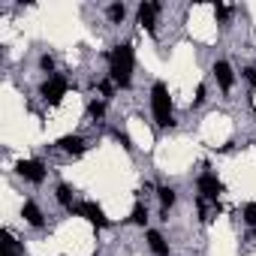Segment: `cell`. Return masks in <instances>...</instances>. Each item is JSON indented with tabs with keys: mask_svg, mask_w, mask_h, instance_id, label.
Segmentation results:
<instances>
[{
	"mask_svg": "<svg viewBox=\"0 0 256 256\" xmlns=\"http://www.w3.org/2000/svg\"><path fill=\"white\" fill-rule=\"evenodd\" d=\"M108 72H112V82L126 88L133 78V46H118L112 54H108Z\"/></svg>",
	"mask_w": 256,
	"mask_h": 256,
	"instance_id": "1",
	"label": "cell"
},
{
	"mask_svg": "<svg viewBox=\"0 0 256 256\" xmlns=\"http://www.w3.org/2000/svg\"><path fill=\"white\" fill-rule=\"evenodd\" d=\"M151 112L160 126H172V100H169V88L163 82H157L151 88Z\"/></svg>",
	"mask_w": 256,
	"mask_h": 256,
	"instance_id": "2",
	"label": "cell"
},
{
	"mask_svg": "<svg viewBox=\"0 0 256 256\" xmlns=\"http://www.w3.org/2000/svg\"><path fill=\"white\" fill-rule=\"evenodd\" d=\"M72 214H82L84 220H90L94 226H108V217L102 214V208L100 205H94V202H82V205H76L72 208Z\"/></svg>",
	"mask_w": 256,
	"mask_h": 256,
	"instance_id": "3",
	"label": "cell"
},
{
	"mask_svg": "<svg viewBox=\"0 0 256 256\" xmlns=\"http://www.w3.org/2000/svg\"><path fill=\"white\" fill-rule=\"evenodd\" d=\"M64 94H66V78H60V76H52V78L42 84V96H46L48 102H60Z\"/></svg>",
	"mask_w": 256,
	"mask_h": 256,
	"instance_id": "4",
	"label": "cell"
},
{
	"mask_svg": "<svg viewBox=\"0 0 256 256\" xmlns=\"http://www.w3.org/2000/svg\"><path fill=\"white\" fill-rule=\"evenodd\" d=\"M16 169H18L22 178L34 181V184H42V178H46V169H42V163H36V160H22Z\"/></svg>",
	"mask_w": 256,
	"mask_h": 256,
	"instance_id": "5",
	"label": "cell"
},
{
	"mask_svg": "<svg viewBox=\"0 0 256 256\" xmlns=\"http://www.w3.org/2000/svg\"><path fill=\"white\" fill-rule=\"evenodd\" d=\"M220 190H223V187H220V181H217L211 172H205V175L199 178V193H202L205 199H211L214 205H217V196H220Z\"/></svg>",
	"mask_w": 256,
	"mask_h": 256,
	"instance_id": "6",
	"label": "cell"
},
{
	"mask_svg": "<svg viewBox=\"0 0 256 256\" xmlns=\"http://www.w3.org/2000/svg\"><path fill=\"white\" fill-rule=\"evenodd\" d=\"M157 12H160V4H142L139 6V24L145 28V30H151L154 34V22H157Z\"/></svg>",
	"mask_w": 256,
	"mask_h": 256,
	"instance_id": "7",
	"label": "cell"
},
{
	"mask_svg": "<svg viewBox=\"0 0 256 256\" xmlns=\"http://www.w3.org/2000/svg\"><path fill=\"white\" fill-rule=\"evenodd\" d=\"M214 78H217V84H220L223 90H229V88H232V82H235L232 66H229L226 60H217V64H214Z\"/></svg>",
	"mask_w": 256,
	"mask_h": 256,
	"instance_id": "8",
	"label": "cell"
},
{
	"mask_svg": "<svg viewBox=\"0 0 256 256\" xmlns=\"http://www.w3.org/2000/svg\"><path fill=\"white\" fill-rule=\"evenodd\" d=\"M58 148H60V151H66V154H82L88 145H84V139H82V136H64V139L58 142Z\"/></svg>",
	"mask_w": 256,
	"mask_h": 256,
	"instance_id": "9",
	"label": "cell"
},
{
	"mask_svg": "<svg viewBox=\"0 0 256 256\" xmlns=\"http://www.w3.org/2000/svg\"><path fill=\"white\" fill-rule=\"evenodd\" d=\"M148 247H151L157 256H169V244H166V238H163L160 232H154V229L148 232Z\"/></svg>",
	"mask_w": 256,
	"mask_h": 256,
	"instance_id": "10",
	"label": "cell"
},
{
	"mask_svg": "<svg viewBox=\"0 0 256 256\" xmlns=\"http://www.w3.org/2000/svg\"><path fill=\"white\" fill-rule=\"evenodd\" d=\"M22 214H24V220H28L30 226H42V211H40L34 202H24V205H22Z\"/></svg>",
	"mask_w": 256,
	"mask_h": 256,
	"instance_id": "11",
	"label": "cell"
},
{
	"mask_svg": "<svg viewBox=\"0 0 256 256\" xmlns=\"http://www.w3.org/2000/svg\"><path fill=\"white\" fill-rule=\"evenodd\" d=\"M58 202H60L66 211H72V208H76V205H72V190H70L66 184H60V187H58Z\"/></svg>",
	"mask_w": 256,
	"mask_h": 256,
	"instance_id": "12",
	"label": "cell"
},
{
	"mask_svg": "<svg viewBox=\"0 0 256 256\" xmlns=\"http://www.w3.org/2000/svg\"><path fill=\"white\" fill-rule=\"evenodd\" d=\"M175 199H178V196H175V190H172V187H160V202H163V208H172V205H175Z\"/></svg>",
	"mask_w": 256,
	"mask_h": 256,
	"instance_id": "13",
	"label": "cell"
},
{
	"mask_svg": "<svg viewBox=\"0 0 256 256\" xmlns=\"http://www.w3.org/2000/svg\"><path fill=\"white\" fill-rule=\"evenodd\" d=\"M130 220H133L136 226H145V220H148V208H145V205L139 202V205L133 208V217H130Z\"/></svg>",
	"mask_w": 256,
	"mask_h": 256,
	"instance_id": "14",
	"label": "cell"
},
{
	"mask_svg": "<svg viewBox=\"0 0 256 256\" xmlns=\"http://www.w3.org/2000/svg\"><path fill=\"white\" fill-rule=\"evenodd\" d=\"M124 16H126L124 4H112V6H108V18H112V22H124Z\"/></svg>",
	"mask_w": 256,
	"mask_h": 256,
	"instance_id": "15",
	"label": "cell"
},
{
	"mask_svg": "<svg viewBox=\"0 0 256 256\" xmlns=\"http://www.w3.org/2000/svg\"><path fill=\"white\" fill-rule=\"evenodd\" d=\"M4 256H18V244H16V238H12V235H6V238H4Z\"/></svg>",
	"mask_w": 256,
	"mask_h": 256,
	"instance_id": "16",
	"label": "cell"
},
{
	"mask_svg": "<svg viewBox=\"0 0 256 256\" xmlns=\"http://www.w3.org/2000/svg\"><path fill=\"white\" fill-rule=\"evenodd\" d=\"M88 114H90V118H94V120H96V118H102V114H106V106H102V102H96V100H94V102H90V106H88Z\"/></svg>",
	"mask_w": 256,
	"mask_h": 256,
	"instance_id": "17",
	"label": "cell"
},
{
	"mask_svg": "<svg viewBox=\"0 0 256 256\" xmlns=\"http://www.w3.org/2000/svg\"><path fill=\"white\" fill-rule=\"evenodd\" d=\"M244 220H247L250 226H256V202H250V205H244Z\"/></svg>",
	"mask_w": 256,
	"mask_h": 256,
	"instance_id": "18",
	"label": "cell"
},
{
	"mask_svg": "<svg viewBox=\"0 0 256 256\" xmlns=\"http://www.w3.org/2000/svg\"><path fill=\"white\" fill-rule=\"evenodd\" d=\"M214 16H217V22H220V24H223V22H226V18H229V10H226V6H223V4H214Z\"/></svg>",
	"mask_w": 256,
	"mask_h": 256,
	"instance_id": "19",
	"label": "cell"
},
{
	"mask_svg": "<svg viewBox=\"0 0 256 256\" xmlns=\"http://www.w3.org/2000/svg\"><path fill=\"white\" fill-rule=\"evenodd\" d=\"M244 78H247V84L256 90V66H247V70H244Z\"/></svg>",
	"mask_w": 256,
	"mask_h": 256,
	"instance_id": "20",
	"label": "cell"
},
{
	"mask_svg": "<svg viewBox=\"0 0 256 256\" xmlns=\"http://www.w3.org/2000/svg\"><path fill=\"white\" fill-rule=\"evenodd\" d=\"M118 142H120L126 151H133V142H130V136H126V133H118Z\"/></svg>",
	"mask_w": 256,
	"mask_h": 256,
	"instance_id": "21",
	"label": "cell"
},
{
	"mask_svg": "<svg viewBox=\"0 0 256 256\" xmlns=\"http://www.w3.org/2000/svg\"><path fill=\"white\" fill-rule=\"evenodd\" d=\"M40 66H42V70H46V72H52V70H54V60H52V58H48V54H46V58H42V60H40Z\"/></svg>",
	"mask_w": 256,
	"mask_h": 256,
	"instance_id": "22",
	"label": "cell"
},
{
	"mask_svg": "<svg viewBox=\"0 0 256 256\" xmlns=\"http://www.w3.org/2000/svg\"><path fill=\"white\" fill-rule=\"evenodd\" d=\"M100 90H102V96H112V84H108V82H102Z\"/></svg>",
	"mask_w": 256,
	"mask_h": 256,
	"instance_id": "23",
	"label": "cell"
}]
</instances>
